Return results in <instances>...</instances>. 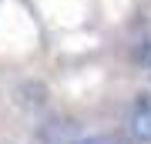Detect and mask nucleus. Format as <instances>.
Here are the masks:
<instances>
[{
	"label": "nucleus",
	"instance_id": "obj_5",
	"mask_svg": "<svg viewBox=\"0 0 151 144\" xmlns=\"http://www.w3.org/2000/svg\"><path fill=\"white\" fill-rule=\"evenodd\" d=\"M134 60H138L141 67H148V70H151V37H145V40L138 44V50H134Z\"/></svg>",
	"mask_w": 151,
	"mask_h": 144
},
{
	"label": "nucleus",
	"instance_id": "obj_3",
	"mask_svg": "<svg viewBox=\"0 0 151 144\" xmlns=\"http://www.w3.org/2000/svg\"><path fill=\"white\" fill-rule=\"evenodd\" d=\"M17 101H20L24 107H44L47 104V87L37 84V80H27V84L17 87Z\"/></svg>",
	"mask_w": 151,
	"mask_h": 144
},
{
	"label": "nucleus",
	"instance_id": "obj_4",
	"mask_svg": "<svg viewBox=\"0 0 151 144\" xmlns=\"http://www.w3.org/2000/svg\"><path fill=\"white\" fill-rule=\"evenodd\" d=\"M70 144H128V134L118 138V134H94V138H77Z\"/></svg>",
	"mask_w": 151,
	"mask_h": 144
},
{
	"label": "nucleus",
	"instance_id": "obj_1",
	"mask_svg": "<svg viewBox=\"0 0 151 144\" xmlns=\"http://www.w3.org/2000/svg\"><path fill=\"white\" fill-rule=\"evenodd\" d=\"M124 134H128V141H134V144H148L151 141V91H141L134 101H131Z\"/></svg>",
	"mask_w": 151,
	"mask_h": 144
},
{
	"label": "nucleus",
	"instance_id": "obj_2",
	"mask_svg": "<svg viewBox=\"0 0 151 144\" xmlns=\"http://www.w3.org/2000/svg\"><path fill=\"white\" fill-rule=\"evenodd\" d=\"M37 138L44 144H70L81 138V124H74L70 117H50L37 128Z\"/></svg>",
	"mask_w": 151,
	"mask_h": 144
}]
</instances>
